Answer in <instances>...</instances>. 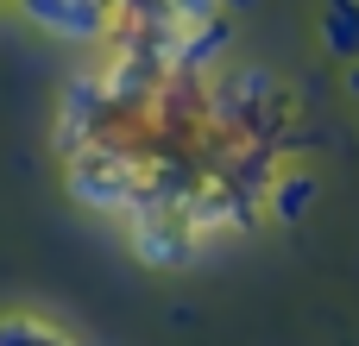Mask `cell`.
I'll return each mask as SVG.
<instances>
[{
    "instance_id": "1",
    "label": "cell",
    "mask_w": 359,
    "mask_h": 346,
    "mask_svg": "<svg viewBox=\"0 0 359 346\" xmlns=\"http://www.w3.org/2000/svg\"><path fill=\"white\" fill-rule=\"evenodd\" d=\"M69 195L82 202V208H95V214H139V195H145V170H139V158H126L120 145H88V151H76L69 158Z\"/></svg>"
},
{
    "instance_id": "2",
    "label": "cell",
    "mask_w": 359,
    "mask_h": 346,
    "mask_svg": "<svg viewBox=\"0 0 359 346\" xmlns=\"http://www.w3.org/2000/svg\"><path fill=\"white\" fill-rule=\"evenodd\" d=\"M107 113H114V107H107L101 76H76V82L63 88V101H57V151H63V158H76V151L101 145Z\"/></svg>"
},
{
    "instance_id": "3",
    "label": "cell",
    "mask_w": 359,
    "mask_h": 346,
    "mask_svg": "<svg viewBox=\"0 0 359 346\" xmlns=\"http://www.w3.org/2000/svg\"><path fill=\"white\" fill-rule=\"evenodd\" d=\"M19 13H25L32 25H44V32L69 38V44H95V38H107V32H114L107 0H19Z\"/></svg>"
},
{
    "instance_id": "4",
    "label": "cell",
    "mask_w": 359,
    "mask_h": 346,
    "mask_svg": "<svg viewBox=\"0 0 359 346\" xmlns=\"http://www.w3.org/2000/svg\"><path fill=\"white\" fill-rule=\"evenodd\" d=\"M133 252L158 271H183L196 258V233H189L183 214H139L133 221Z\"/></svg>"
},
{
    "instance_id": "5",
    "label": "cell",
    "mask_w": 359,
    "mask_h": 346,
    "mask_svg": "<svg viewBox=\"0 0 359 346\" xmlns=\"http://www.w3.org/2000/svg\"><path fill=\"white\" fill-rule=\"evenodd\" d=\"M316 189H322V183H316L309 170H284V177H271V189H265L271 221H284V227H290V221H303V214H309V202H316Z\"/></svg>"
},
{
    "instance_id": "6",
    "label": "cell",
    "mask_w": 359,
    "mask_h": 346,
    "mask_svg": "<svg viewBox=\"0 0 359 346\" xmlns=\"http://www.w3.org/2000/svg\"><path fill=\"white\" fill-rule=\"evenodd\" d=\"M328 50L334 57H347V63H359V6L353 0H328Z\"/></svg>"
},
{
    "instance_id": "7",
    "label": "cell",
    "mask_w": 359,
    "mask_h": 346,
    "mask_svg": "<svg viewBox=\"0 0 359 346\" xmlns=\"http://www.w3.org/2000/svg\"><path fill=\"white\" fill-rule=\"evenodd\" d=\"M0 346H76L69 334L32 321V315H0Z\"/></svg>"
},
{
    "instance_id": "8",
    "label": "cell",
    "mask_w": 359,
    "mask_h": 346,
    "mask_svg": "<svg viewBox=\"0 0 359 346\" xmlns=\"http://www.w3.org/2000/svg\"><path fill=\"white\" fill-rule=\"evenodd\" d=\"M347 95H353V101H359V63H353V69H347Z\"/></svg>"
},
{
    "instance_id": "9",
    "label": "cell",
    "mask_w": 359,
    "mask_h": 346,
    "mask_svg": "<svg viewBox=\"0 0 359 346\" xmlns=\"http://www.w3.org/2000/svg\"><path fill=\"white\" fill-rule=\"evenodd\" d=\"M221 6H252V0H221Z\"/></svg>"
}]
</instances>
